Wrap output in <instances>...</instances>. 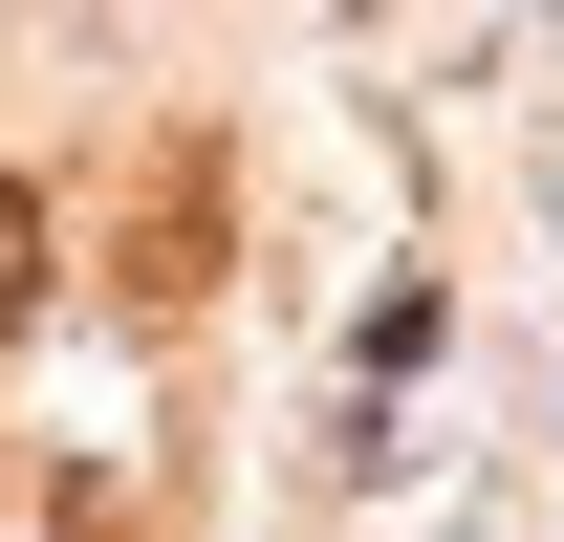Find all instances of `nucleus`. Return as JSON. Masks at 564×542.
<instances>
[{
  "label": "nucleus",
  "instance_id": "obj_1",
  "mask_svg": "<svg viewBox=\"0 0 564 542\" xmlns=\"http://www.w3.org/2000/svg\"><path fill=\"white\" fill-rule=\"evenodd\" d=\"M44 542H174V499L131 456H87V477H44Z\"/></svg>",
  "mask_w": 564,
  "mask_h": 542
},
{
  "label": "nucleus",
  "instance_id": "obj_2",
  "mask_svg": "<svg viewBox=\"0 0 564 542\" xmlns=\"http://www.w3.org/2000/svg\"><path fill=\"white\" fill-rule=\"evenodd\" d=\"M44 239H66V217H44V196H0V326L44 304Z\"/></svg>",
  "mask_w": 564,
  "mask_h": 542
}]
</instances>
